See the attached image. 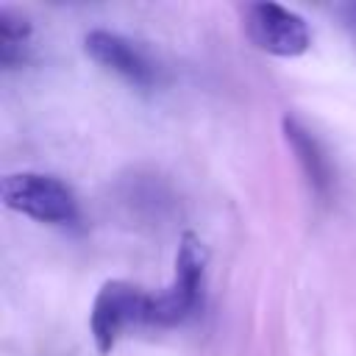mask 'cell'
<instances>
[{"label":"cell","mask_w":356,"mask_h":356,"mask_svg":"<svg viewBox=\"0 0 356 356\" xmlns=\"http://www.w3.org/2000/svg\"><path fill=\"white\" fill-rule=\"evenodd\" d=\"M206 261H209L206 245L192 231H186L175 253V275L164 292L150 295L145 325H159V328L178 325L197 312L200 298H203Z\"/></svg>","instance_id":"1"},{"label":"cell","mask_w":356,"mask_h":356,"mask_svg":"<svg viewBox=\"0 0 356 356\" xmlns=\"http://www.w3.org/2000/svg\"><path fill=\"white\" fill-rule=\"evenodd\" d=\"M0 197L8 209L47 225H70L78 220L72 189L44 172H11L0 184Z\"/></svg>","instance_id":"2"},{"label":"cell","mask_w":356,"mask_h":356,"mask_svg":"<svg viewBox=\"0 0 356 356\" xmlns=\"http://www.w3.org/2000/svg\"><path fill=\"white\" fill-rule=\"evenodd\" d=\"M150 295L131 281H106L89 312V331L100 353H111L125 328L147 323Z\"/></svg>","instance_id":"3"},{"label":"cell","mask_w":356,"mask_h":356,"mask_svg":"<svg viewBox=\"0 0 356 356\" xmlns=\"http://www.w3.org/2000/svg\"><path fill=\"white\" fill-rule=\"evenodd\" d=\"M245 31H248L250 42L270 56L295 58L312 47L309 22L298 11L284 8L278 3L248 6L245 8Z\"/></svg>","instance_id":"4"},{"label":"cell","mask_w":356,"mask_h":356,"mask_svg":"<svg viewBox=\"0 0 356 356\" xmlns=\"http://www.w3.org/2000/svg\"><path fill=\"white\" fill-rule=\"evenodd\" d=\"M83 47L95 64L120 75L131 86L153 89L159 83V67L153 64V58L136 42L114 31H89L83 39Z\"/></svg>","instance_id":"5"},{"label":"cell","mask_w":356,"mask_h":356,"mask_svg":"<svg viewBox=\"0 0 356 356\" xmlns=\"http://www.w3.org/2000/svg\"><path fill=\"white\" fill-rule=\"evenodd\" d=\"M284 139L286 145L292 147L309 186L320 195V197H328L331 192V184H334V172H331V161L323 150V145L317 142V136L295 117H284Z\"/></svg>","instance_id":"6"},{"label":"cell","mask_w":356,"mask_h":356,"mask_svg":"<svg viewBox=\"0 0 356 356\" xmlns=\"http://www.w3.org/2000/svg\"><path fill=\"white\" fill-rule=\"evenodd\" d=\"M31 44V22L11 8H0V64L6 70L25 61Z\"/></svg>","instance_id":"7"}]
</instances>
